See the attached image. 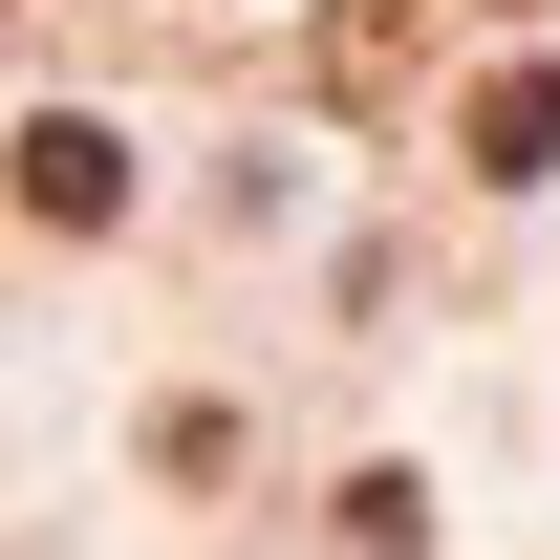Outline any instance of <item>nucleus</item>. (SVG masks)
Listing matches in <instances>:
<instances>
[{"instance_id":"3","label":"nucleus","mask_w":560,"mask_h":560,"mask_svg":"<svg viewBox=\"0 0 560 560\" xmlns=\"http://www.w3.org/2000/svg\"><path fill=\"white\" fill-rule=\"evenodd\" d=\"M324 86H346V108L410 86V0H324Z\"/></svg>"},{"instance_id":"4","label":"nucleus","mask_w":560,"mask_h":560,"mask_svg":"<svg viewBox=\"0 0 560 560\" xmlns=\"http://www.w3.org/2000/svg\"><path fill=\"white\" fill-rule=\"evenodd\" d=\"M346 560H431V495L410 475H346Z\"/></svg>"},{"instance_id":"1","label":"nucleus","mask_w":560,"mask_h":560,"mask_svg":"<svg viewBox=\"0 0 560 560\" xmlns=\"http://www.w3.org/2000/svg\"><path fill=\"white\" fill-rule=\"evenodd\" d=\"M0 173H22V215H44V237H108V215H130V151L86 130V108H44V130L0 151Z\"/></svg>"},{"instance_id":"2","label":"nucleus","mask_w":560,"mask_h":560,"mask_svg":"<svg viewBox=\"0 0 560 560\" xmlns=\"http://www.w3.org/2000/svg\"><path fill=\"white\" fill-rule=\"evenodd\" d=\"M539 151H560V66H495L475 86V173H539Z\"/></svg>"}]
</instances>
